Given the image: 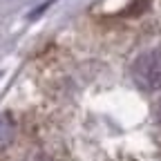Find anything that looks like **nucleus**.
Returning a JSON list of instances; mask_svg holds the SVG:
<instances>
[{
    "label": "nucleus",
    "instance_id": "obj_1",
    "mask_svg": "<svg viewBox=\"0 0 161 161\" xmlns=\"http://www.w3.org/2000/svg\"><path fill=\"white\" fill-rule=\"evenodd\" d=\"M132 78L143 90H161V49L141 54L132 65Z\"/></svg>",
    "mask_w": 161,
    "mask_h": 161
},
{
    "label": "nucleus",
    "instance_id": "obj_2",
    "mask_svg": "<svg viewBox=\"0 0 161 161\" xmlns=\"http://www.w3.org/2000/svg\"><path fill=\"white\" fill-rule=\"evenodd\" d=\"M11 139H14V121L9 114H3L0 116V148L9 146Z\"/></svg>",
    "mask_w": 161,
    "mask_h": 161
},
{
    "label": "nucleus",
    "instance_id": "obj_3",
    "mask_svg": "<svg viewBox=\"0 0 161 161\" xmlns=\"http://www.w3.org/2000/svg\"><path fill=\"white\" fill-rule=\"evenodd\" d=\"M154 116H157V121L161 123V98H159V103H157V108H154Z\"/></svg>",
    "mask_w": 161,
    "mask_h": 161
}]
</instances>
